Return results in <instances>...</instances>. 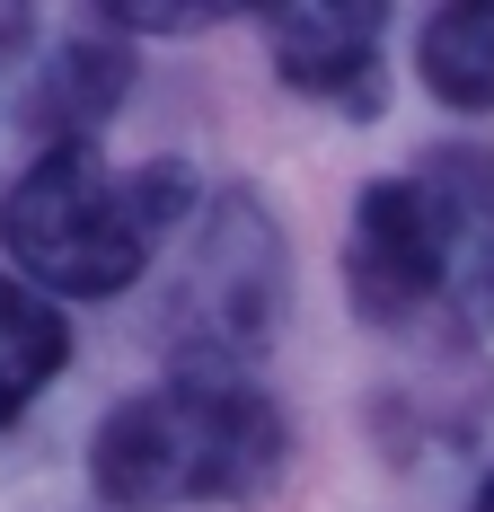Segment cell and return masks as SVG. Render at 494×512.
<instances>
[{
    "instance_id": "cell-1",
    "label": "cell",
    "mask_w": 494,
    "mask_h": 512,
    "mask_svg": "<svg viewBox=\"0 0 494 512\" xmlns=\"http://www.w3.org/2000/svg\"><path fill=\"white\" fill-rule=\"evenodd\" d=\"M203 168L195 159H106L98 142H53L36 151L9 195H0V256L9 274H27L45 301H124L159 256L203 212Z\"/></svg>"
},
{
    "instance_id": "cell-2",
    "label": "cell",
    "mask_w": 494,
    "mask_h": 512,
    "mask_svg": "<svg viewBox=\"0 0 494 512\" xmlns=\"http://www.w3.org/2000/svg\"><path fill=\"white\" fill-rule=\"evenodd\" d=\"M292 468V415L256 380L159 371L124 389L89 433V495L106 512H203L256 504Z\"/></svg>"
},
{
    "instance_id": "cell-3",
    "label": "cell",
    "mask_w": 494,
    "mask_h": 512,
    "mask_svg": "<svg viewBox=\"0 0 494 512\" xmlns=\"http://www.w3.org/2000/svg\"><path fill=\"white\" fill-rule=\"evenodd\" d=\"M283 318H292V239H283V221L247 186H212L195 230L177 239V274H168L159 318H150L168 371L247 380V362H265Z\"/></svg>"
},
{
    "instance_id": "cell-4",
    "label": "cell",
    "mask_w": 494,
    "mask_h": 512,
    "mask_svg": "<svg viewBox=\"0 0 494 512\" xmlns=\"http://www.w3.org/2000/svg\"><path fill=\"white\" fill-rule=\"evenodd\" d=\"M406 177L424 204L433 354H468L494 336V142H433Z\"/></svg>"
},
{
    "instance_id": "cell-5",
    "label": "cell",
    "mask_w": 494,
    "mask_h": 512,
    "mask_svg": "<svg viewBox=\"0 0 494 512\" xmlns=\"http://www.w3.org/2000/svg\"><path fill=\"white\" fill-rule=\"evenodd\" d=\"M265 62L292 98L371 124L389 106V9L380 0H283L256 18Z\"/></svg>"
},
{
    "instance_id": "cell-6",
    "label": "cell",
    "mask_w": 494,
    "mask_h": 512,
    "mask_svg": "<svg viewBox=\"0 0 494 512\" xmlns=\"http://www.w3.org/2000/svg\"><path fill=\"white\" fill-rule=\"evenodd\" d=\"M71 354H80V345H71V309L45 301L27 274L0 265V433L71 371Z\"/></svg>"
},
{
    "instance_id": "cell-7",
    "label": "cell",
    "mask_w": 494,
    "mask_h": 512,
    "mask_svg": "<svg viewBox=\"0 0 494 512\" xmlns=\"http://www.w3.org/2000/svg\"><path fill=\"white\" fill-rule=\"evenodd\" d=\"M124 89H133V53L106 45V36H71V45L36 71L27 124L45 133V151L53 142H98V124L124 106Z\"/></svg>"
},
{
    "instance_id": "cell-8",
    "label": "cell",
    "mask_w": 494,
    "mask_h": 512,
    "mask_svg": "<svg viewBox=\"0 0 494 512\" xmlns=\"http://www.w3.org/2000/svg\"><path fill=\"white\" fill-rule=\"evenodd\" d=\"M415 80L450 115H494V0H450L415 27Z\"/></svg>"
},
{
    "instance_id": "cell-9",
    "label": "cell",
    "mask_w": 494,
    "mask_h": 512,
    "mask_svg": "<svg viewBox=\"0 0 494 512\" xmlns=\"http://www.w3.org/2000/svg\"><path fill=\"white\" fill-rule=\"evenodd\" d=\"M468 512H494V468L477 477V495H468Z\"/></svg>"
}]
</instances>
